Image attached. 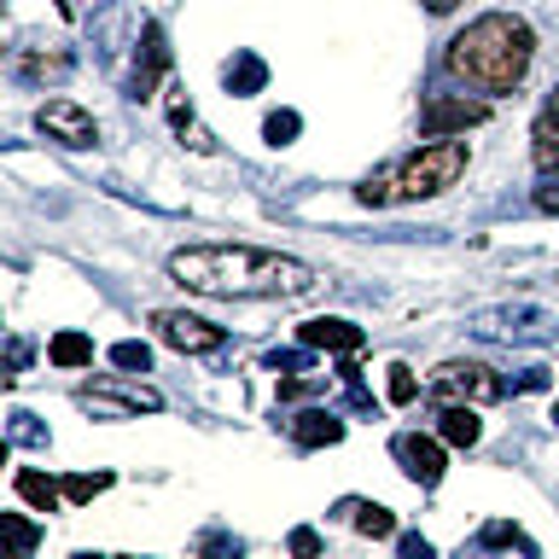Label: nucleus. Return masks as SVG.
Instances as JSON below:
<instances>
[{"mask_svg": "<svg viewBox=\"0 0 559 559\" xmlns=\"http://www.w3.org/2000/svg\"><path fill=\"white\" fill-rule=\"evenodd\" d=\"M169 280L204 297H304L314 292V269L257 245H181L169 257Z\"/></svg>", "mask_w": 559, "mask_h": 559, "instance_id": "obj_1", "label": "nucleus"}, {"mask_svg": "<svg viewBox=\"0 0 559 559\" xmlns=\"http://www.w3.org/2000/svg\"><path fill=\"white\" fill-rule=\"evenodd\" d=\"M536 59V29L513 12H484L443 47V70L466 82L472 94H513L531 76Z\"/></svg>", "mask_w": 559, "mask_h": 559, "instance_id": "obj_2", "label": "nucleus"}, {"mask_svg": "<svg viewBox=\"0 0 559 559\" xmlns=\"http://www.w3.org/2000/svg\"><path fill=\"white\" fill-rule=\"evenodd\" d=\"M466 175V146L461 140H431V146H419L414 157H402L391 169V199H437V192H449L454 181Z\"/></svg>", "mask_w": 559, "mask_h": 559, "instance_id": "obj_3", "label": "nucleus"}, {"mask_svg": "<svg viewBox=\"0 0 559 559\" xmlns=\"http://www.w3.org/2000/svg\"><path fill=\"white\" fill-rule=\"evenodd\" d=\"M472 332H478V338H496V344H554L559 321L536 304H501V309L472 314Z\"/></svg>", "mask_w": 559, "mask_h": 559, "instance_id": "obj_4", "label": "nucleus"}, {"mask_svg": "<svg viewBox=\"0 0 559 559\" xmlns=\"http://www.w3.org/2000/svg\"><path fill=\"white\" fill-rule=\"evenodd\" d=\"M431 391H437V402H466V408H484V402H501L507 396V379L496 373V367H484V361H443L431 373Z\"/></svg>", "mask_w": 559, "mask_h": 559, "instance_id": "obj_5", "label": "nucleus"}, {"mask_svg": "<svg viewBox=\"0 0 559 559\" xmlns=\"http://www.w3.org/2000/svg\"><path fill=\"white\" fill-rule=\"evenodd\" d=\"M82 408H94L105 419H134V414H157L164 408V396L146 391V384H129V379H87L76 391Z\"/></svg>", "mask_w": 559, "mask_h": 559, "instance_id": "obj_6", "label": "nucleus"}, {"mask_svg": "<svg viewBox=\"0 0 559 559\" xmlns=\"http://www.w3.org/2000/svg\"><path fill=\"white\" fill-rule=\"evenodd\" d=\"M152 332L169 349H181V356H210V349L227 344V326L204 321V314H192V309H157L152 314Z\"/></svg>", "mask_w": 559, "mask_h": 559, "instance_id": "obj_7", "label": "nucleus"}, {"mask_svg": "<svg viewBox=\"0 0 559 559\" xmlns=\"http://www.w3.org/2000/svg\"><path fill=\"white\" fill-rule=\"evenodd\" d=\"M169 76V35L157 17H146L140 24V47H134V64H129V82H122V94L129 99H152L157 87H164Z\"/></svg>", "mask_w": 559, "mask_h": 559, "instance_id": "obj_8", "label": "nucleus"}, {"mask_svg": "<svg viewBox=\"0 0 559 559\" xmlns=\"http://www.w3.org/2000/svg\"><path fill=\"white\" fill-rule=\"evenodd\" d=\"M391 454L402 461V472L419 484V489H437L449 472V454H443V437H426V431H396L391 437Z\"/></svg>", "mask_w": 559, "mask_h": 559, "instance_id": "obj_9", "label": "nucleus"}, {"mask_svg": "<svg viewBox=\"0 0 559 559\" xmlns=\"http://www.w3.org/2000/svg\"><path fill=\"white\" fill-rule=\"evenodd\" d=\"M478 122H489V105H484V99H466V94H431L426 111H419V129H426V140L466 134V129H478Z\"/></svg>", "mask_w": 559, "mask_h": 559, "instance_id": "obj_10", "label": "nucleus"}, {"mask_svg": "<svg viewBox=\"0 0 559 559\" xmlns=\"http://www.w3.org/2000/svg\"><path fill=\"white\" fill-rule=\"evenodd\" d=\"M35 129L47 140H59V146H70V152H87L99 140V122L87 117L76 99H47L41 111H35Z\"/></svg>", "mask_w": 559, "mask_h": 559, "instance_id": "obj_11", "label": "nucleus"}, {"mask_svg": "<svg viewBox=\"0 0 559 559\" xmlns=\"http://www.w3.org/2000/svg\"><path fill=\"white\" fill-rule=\"evenodd\" d=\"M297 338H304L309 349H326V356H356V349L367 344V332L338 321V314H314V321L297 326Z\"/></svg>", "mask_w": 559, "mask_h": 559, "instance_id": "obj_12", "label": "nucleus"}, {"mask_svg": "<svg viewBox=\"0 0 559 559\" xmlns=\"http://www.w3.org/2000/svg\"><path fill=\"white\" fill-rule=\"evenodd\" d=\"M531 157H536L542 175H559V82H554V94L542 99V111L531 122Z\"/></svg>", "mask_w": 559, "mask_h": 559, "instance_id": "obj_13", "label": "nucleus"}, {"mask_svg": "<svg viewBox=\"0 0 559 559\" xmlns=\"http://www.w3.org/2000/svg\"><path fill=\"white\" fill-rule=\"evenodd\" d=\"M286 431H292L297 449H332V443H344V419L332 414V408H304L297 419H286Z\"/></svg>", "mask_w": 559, "mask_h": 559, "instance_id": "obj_14", "label": "nucleus"}, {"mask_svg": "<svg viewBox=\"0 0 559 559\" xmlns=\"http://www.w3.org/2000/svg\"><path fill=\"white\" fill-rule=\"evenodd\" d=\"M70 70H76V59H70V52L24 47V52H17V64H12V76L29 82V87H41V82H70Z\"/></svg>", "mask_w": 559, "mask_h": 559, "instance_id": "obj_15", "label": "nucleus"}, {"mask_svg": "<svg viewBox=\"0 0 559 559\" xmlns=\"http://www.w3.org/2000/svg\"><path fill=\"white\" fill-rule=\"evenodd\" d=\"M164 105H169V129L181 134L192 152H216V134L199 129V117H192V99H187V87H181V82L164 87Z\"/></svg>", "mask_w": 559, "mask_h": 559, "instance_id": "obj_16", "label": "nucleus"}, {"mask_svg": "<svg viewBox=\"0 0 559 559\" xmlns=\"http://www.w3.org/2000/svg\"><path fill=\"white\" fill-rule=\"evenodd\" d=\"M472 554H507V559H536V542L519 531V524H507V519H489L478 542H472Z\"/></svg>", "mask_w": 559, "mask_h": 559, "instance_id": "obj_17", "label": "nucleus"}, {"mask_svg": "<svg viewBox=\"0 0 559 559\" xmlns=\"http://www.w3.org/2000/svg\"><path fill=\"white\" fill-rule=\"evenodd\" d=\"M437 437H443L449 449H478V437H484L478 408H466V402H443V414H437Z\"/></svg>", "mask_w": 559, "mask_h": 559, "instance_id": "obj_18", "label": "nucleus"}, {"mask_svg": "<svg viewBox=\"0 0 559 559\" xmlns=\"http://www.w3.org/2000/svg\"><path fill=\"white\" fill-rule=\"evenodd\" d=\"M222 82H227V94H262V82H269V64H262V52L239 47L234 59L222 64Z\"/></svg>", "mask_w": 559, "mask_h": 559, "instance_id": "obj_19", "label": "nucleus"}, {"mask_svg": "<svg viewBox=\"0 0 559 559\" xmlns=\"http://www.w3.org/2000/svg\"><path fill=\"white\" fill-rule=\"evenodd\" d=\"M338 513L349 519V524H356V531L361 536H396V513H391V507H379V501H338Z\"/></svg>", "mask_w": 559, "mask_h": 559, "instance_id": "obj_20", "label": "nucleus"}, {"mask_svg": "<svg viewBox=\"0 0 559 559\" xmlns=\"http://www.w3.org/2000/svg\"><path fill=\"white\" fill-rule=\"evenodd\" d=\"M12 484H17V496H24V501L35 507V513H59V501H64V484H52L47 472L24 466V472H17Z\"/></svg>", "mask_w": 559, "mask_h": 559, "instance_id": "obj_21", "label": "nucleus"}, {"mask_svg": "<svg viewBox=\"0 0 559 559\" xmlns=\"http://www.w3.org/2000/svg\"><path fill=\"white\" fill-rule=\"evenodd\" d=\"M0 531H7V559H35V548H41V524H29L24 513H0Z\"/></svg>", "mask_w": 559, "mask_h": 559, "instance_id": "obj_22", "label": "nucleus"}, {"mask_svg": "<svg viewBox=\"0 0 559 559\" xmlns=\"http://www.w3.org/2000/svg\"><path fill=\"white\" fill-rule=\"evenodd\" d=\"M47 361L52 367H87L94 361V338H87V332H59V338L47 344Z\"/></svg>", "mask_w": 559, "mask_h": 559, "instance_id": "obj_23", "label": "nucleus"}, {"mask_svg": "<svg viewBox=\"0 0 559 559\" xmlns=\"http://www.w3.org/2000/svg\"><path fill=\"white\" fill-rule=\"evenodd\" d=\"M7 437H12V449H47L52 437H47V426L35 414H24V408H12V426H7Z\"/></svg>", "mask_w": 559, "mask_h": 559, "instance_id": "obj_24", "label": "nucleus"}, {"mask_svg": "<svg viewBox=\"0 0 559 559\" xmlns=\"http://www.w3.org/2000/svg\"><path fill=\"white\" fill-rule=\"evenodd\" d=\"M111 367H122V373H146V367H152V344L146 338H117L111 344Z\"/></svg>", "mask_w": 559, "mask_h": 559, "instance_id": "obj_25", "label": "nucleus"}, {"mask_svg": "<svg viewBox=\"0 0 559 559\" xmlns=\"http://www.w3.org/2000/svg\"><path fill=\"white\" fill-rule=\"evenodd\" d=\"M111 489V472H76V478H64V501H94Z\"/></svg>", "mask_w": 559, "mask_h": 559, "instance_id": "obj_26", "label": "nucleus"}, {"mask_svg": "<svg viewBox=\"0 0 559 559\" xmlns=\"http://www.w3.org/2000/svg\"><path fill=\"white\" fill-rule=\"evenodd\" d=\"M297 129H304V117H297V111H269V122H262V140H269V146H292Z\"/></svg>", "mask_w": 559, "mask_h": 559, "instance_id": "obj_27", "label": "nucleus"}, {"mask_svg": "<svg viewBox=\"0 0 559 559\" xmlns=\"http://www.w3.org/2000/svg\"><path fill=\"white\" fill-rule=\"evenodd\" d=\"M262 361H269L274 367V373H309V367H314V349L304 344V349H269V356H262Z\"/></svg>", "mask_w": 559, "mask_h": 559, "instance_id": "obj_28", "label": "nucleus"}, {"mask_svg": "<svg viewBox=\"0 0 559 559\" xmlns=\"http://www.w3.org/2000/svg\"><path fill=\"white\" fill-rule=\"evenodd\" d=\"M239 554H245V542L227 536V531H204L199 536V559H239Z\"/></svg>", "mask_w": 559, "mask_h": 559, "instance_id": "obj_29", "label": "nucleus"}, {"mask_svg": "<svg viewBox=\"0 0 559 559\" xmlns=\"http://www.w3.org/2000/svg\"><path fill=\"white\" fill-rule=\"evenodd\" d=\"M384 396H391L396 408H408V402L419 396V379H414V367H402V361H396V367H391V384H384Z\"/></svg>", "mask_w": 559, "mask_h": 559, "instance_id": "obj_30", "label": "nucleus"}, {"mask_svg": "<svg viewBox=\"0 0 559 559\" xmlns=\"http://www.w3.org/2000/svg\"><path fill=\"white\" fill-rule=\"evenodd\" d=\"M292 559H321V531H309V524H297V531L286 536Z\"/></svg>", "mask_w": 559, "mask_h": 559, "instance_id": "obj_31", "label": "nucleus"}, {"mask_svg": "<svg viewBox=\"0 0 559 559\" xmlns=\"http://www.w3.org/2000/svg\"><path fill=\"white\" fill-rule=\"evenodd\" d=\"M396 554H402V559H437L431 542L419 536V531H402V536H396Z\"/></svg>", "mask_w": 559, "mask_h": 559, "instance_id": "obj_32", "label": "nucleus"}, {"mask_svg": "<svg viewBox=\"0 0 559 559\" xmlns=\"http://www.w3.org/2000/svg\"><path fill=\"white\" fill-rule=\"evenodd\" d=\"M536 210H548V216H559V175H542V187L531 192Z\"/></svg>", "mask_w": 559, "mask_h": 559, "instance_id": "obj_33", "label": "nucleus"}, {"mask_svg": "<svg viewBox=\"0 0 559 559\" xmlns=\"http://www.w3.org/2000/svg\"><path fill=\"white\" fill-rule=\"evenodd\" d=\"M24 367H29V338H12V344H7V384L24 373Z\"/></svg>", "mask_w": 559, "mask_h": 559, "instance_id": "obj_34", "label": "nucleus"}, {"mask_svg": "<svg viewBox=\"0 0 559 559\" xmlns=\"http://www.w3.org/2000/svg\"><path fill=\"white\" fill-rule=\"evenodd\" d=\"M548 384H554L548 367H524V373L513 379V391H548Z\"/></svg>", "mask_w": 559, "mask_h": 559, "instance_id": "obj_35", "label": "nucleus"}, {"mask_svg": "<svg viewBox=\"0 0 559 559\" xmlns=\"http://www.w3.org/2000/svg\"><path fill=\"white\" fill-rule=\"evenodd\" d=\"M344 408H349V414H379V408H373V396H367L361 384H349V391H344Z\"/></svg>", "mask_w": 559, "mask_h": 559, "instance_id": "obj_36", "label": "nucleus"}, {"mask_svg": "<svg viewBox=\"0 0 559 559\" xmlns=\"http://www.w3.org/2000/svg\"><path fill=\"white\" fill-rule=\"evenodd\" d=\"M454 7H461V0H426V12H437V17H443V12H454Z\"/></svg>", "mask_w": 559, "mask_h": 559, "instance_id": "obj_37", "label": "nucleus"}, {"mask_svg": "<svg viewBox=\"0 0 559 559\" xmlns=\"http://www.w3.org/2000/svg\"><path fill=\"white\" fill-rule=\"evenodd\" d=\"M59 12H64V17H76V0H59Z\"/></svg>", "mask_w": 559, "mask_h": 559, "instance_id": "obj_38", "label": "nucleus"}, {"mask_svg": "<svg viewBox=\"0 0 559 559\" xmlns=\"http://www.w3.org/2000/svg\"><path fill=\"white\" fill-rule=\"evenodd\" d=\"M76 559H111V554H76Z\"/></svg>", "mask_w": 559, "mask_h": 559, "instance_id": "obj_39", "label": "nucleus"}, {"mask_svg": "<svg viewBox=\"0 0 559 559\" xmlns=\"http://www.w3.org/2000/svg\"><path fill=\"white\" fill-rule=\"evenodd\" d=\"M117 559H146V554H117Z\"/></svg>", "mask_w": 559, "mask_h": 559, "instance_id": "obj_40", "label": "nucleus"}, {"mask_svg": "<svg viewBox=\"0 0 559 559\" xmlns=\"http://www.w3.org/2000/svg\"><path fill=\"white\" fill-rule=\"evenodd\" d=\"M554 426H559V408H554Z\"/></svg>", "mask_w": 559, "mask_h": 559, "instance_id": "obj_41", "label": "nucleus"}]
</instances>
